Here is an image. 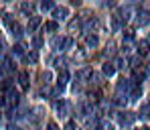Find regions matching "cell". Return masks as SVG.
Here are the masks:
<instances>
[{
	"label": "cell",
	"mask_w": 150,
	"mask_h": 130,
	"mask_svg": "<svg viewBox=\"0 0 150 130\" xmlns=\"http://www.w3.org/2000/svg\"><path fill=\"white\" fill-rule=\"evenodd\" d=\"M118 120H120L122 128L130 130V128H132V124L136 122V114H134V112H124V114H120V116H118Z\"/></svg>",
	"instance_id": "cell-1"
},
{
	"label": "cell",
	"mask_w": 150,
	"mask_h": 130,
	"mask_svg": "<svg viewBox=\"0 0 150 130\" xmlns=\"http://www.w3.org/2000/svg\"><path fill=\"white\" fill-rule=\"evenodd\" d=\"M67 16H69V8H67V6H55V10H53L55 23H57V21H67Z\"/></svg>",
	"instance_id": "cell-2"
},
{
	"label": "cell",
	"mask_w": 150,
	"mask_h": 130,
	"mask_svg": "<svg viewBox=\"0 0 150 130\" xmlns=\"http://www.w3.org/2000/svg\"><path fill=\"white\" fill-rule=\"evenodd\" d=\"M136 25L138 26H148L150 25V10H140L136 14Z\"/></svg>",
	"instance_id": "cell-3"
},
{
	"label": "cell",
	"mask_w": 150,
	"mask_h": 130,
	"mask_svg": "<svg viewBox=\"0 0 150 130\" xmlns=\"http://www.w3.org/2000/svg\"><path fill=\"white\" fill-rule=\"evenodd\" d=\"M140 96H142V87H140V83H134L132 90H130V94H128V100L130 102H138Z\"/></svg>",
	"instance_id": "cell-4"
},
{
	"label": "cell",
	"mask_w": 150,
	"mask_h": 130,
	"mask_svg": "<svg viewBox=\"0 0 150 130\" xmlns=\"http://www.w3.org/2000/svg\"><path fill=\"white\" fill-rule=\"evenodd\" d=\"M55 110H57L59 116H67V114H69V104H67L65 100H59V102L55 104Z\"/></svg>",
	"instance_id": "cell-5"
},
{
	"label": "cell",
	"mask_w": 150,
	"mask_h": 130,
	"mask_svg": "<svg viewBox=\"0 0 150 130\" xmlns=\"http://www.w3.org/2000/svg\"><path fill=\"white\" fill-rule=\"evenodd\" d=\"M138 116H140L142 120H150V100H146L144 104L140 106V112H138Z\"/></svg>",
	"instance_id": "cell-6"
},
{
	"label": "cell",
	"mask_w": 150,
	"mask_h": 130,
	"mask_svg": "<svg viewBox=\"0 0 150 130\" xmlns=\"http://www.w3.org/2000/svg\"><path fill=\"white\" fill-rule=\"evenodd\" d=\"M6 98H8L6 102H8V104H10L12 108H14V106L18 104V98H21V96H18V94H16L14 90H8V94H6Z\"/></svg>",
	"instance_id": "cell-7"
},
{
	"label": "cell",
	"mask_w": 150,
	"mask_h": 130,
	"mask_svg": "<svg viewBox=\"0 0 150 130\" xmlns=\"http://www.w3.org/2000/svg\"><path fill=\"white\" fill-rule=\"evenodd\" d=\"M85 45H87V47H91V49H96V47L100 45V41H98V37H96V35H87V37H85Z\"/></svg>",
	"instance_id": "cell-8"
},
{
	"label": "cell",
	"mask_w": 150,
	"mask_h": 130,
	"mask_svg": "<svg viewBox=\"0 0 150 130\" xmlns=\"http://www.w3.org/2000/svg\"><path fill=\"white\" fill-rule=\"evenodd\" d=\"M93 75V71H91V67H85V69H81V71H77V77L81 79V81H85L87 77H91Z\"/></svg>",
	"instance_id": "cell-9"
},
{
	"label": "cell",
	"mask_w": 150,
	"mask_h": 130,
	"mask_svg": "<svg viewBox=\"0 0 150 130\" xmlns=\"http://www.w3.org/2000/svg\"><path fill=\"white\" fill-rule=\"evenodd\" d=\"M41 26V16H30L28 21V31H37Z\"/></svg>",
	"instance_id": "cell-10"
},
{
	"label": "cell",
	"mask_w": 150,
	"mask_h": 130,
	"mask_svg": "<svg viewBox=\"0 0 150 130\" xmlns=\"http://www.w3.org/2000/svg\"><path fill=\"white\" fill-rule=\"evenodd\" d=\"M8 28H10V31H12V35H14V37H16V39H18V37H23V26L18 25V23H12V25L8 26Z\"/></svg>",
	"instance_id": "cell-11"
},
{
	"label": "cell",
	"mask_w": 150,
	"mask_h": 130,
	"mask_svg": "<svg viewBox=\"0 0 150 130\" xmlns=\"http://www.w3.org/2000/svg\"><path fill=\"white\" fill-rule=\"evenodd\" d=\"M114 73H116V67H114V63H103V75L112 77Z\"/></svg>",
	"instance_id": "cell-12"
},
{
	"label": "cell",
	"mask_w": 150,
	"mask_h": 130,
	"mask_svg": "<svg viewBox=\"0 0 150 130\" xmlns=\"http://www.w3.org/2000/svg\"><path fill=\"white\" fill-rule=\"evenodd\" d=\"M148 51H150L148 41H140V43H138V53H140V55H148Z\"/></svg>",
	"instance_id": "cell-13"
},
{
	"label": "cell",
	"mask_w": 150,
	"mask_h": 130,
	"mask_svg": "<svg viewBox=\"0 0 150 130\" xmlns=\"http://www.w3.org/2000/svg\"><path fill=\"white\" fill-rule=\"evenodd\" d=\"M69 81V71H65V69H61V73H59V85L61 87H65V83Z\"/></svg>",
	"instance_id": "cell-14"
},
{
	"label": "cell",
	"mask_w": 150,
	"mask_h": 130,
	"mask_svg": "<svg viewBox=\"0 0 150 130\" xmlns=\"http://www.w3.org/2000/svg\"><path fill=\"white\" fill-rule=\"evenodd\" d=\"M73 45H75L73 37H65V39H63V47H61V49H65V51H69V49H71Z\"/></svg>",
	"instance_id": "cell-15"
},
{
	"label": "cell",
	"mask_w": 150,
	"mask_h": 130,
	"mask_svg": "<svg viewBox=\"0 0 150 130\" xmlns=\"http://www.w3.org/2000/svg\"><path fill=\"white\" fill-rule=\"evenodd\" d=\"M26 61H28V63H37V61H39V51L33 49L30 53H26Z\"/></svg>",
	"instance_id": "cell-16"
},
{
	"label": "cell",
	"mask_w": 150,
	"mask_h": 130,
	"mask_svg": "<svg viewBox=\"0 0 150 130\" xmlns=\"http://www.w3.org/2000/svg\"><path fill=\"white\" fill-rule=\"evenodd\" d=\"M30 43H33V47H35V51H37L39 47H43V37H41V35H35Z\"/></svg>",
	"instance_id": "cell-17"
},
{
	"label": "cell",
	"mask_w": 150,
	"mask_h": 130,
	"mask_svg": "<svg viewBox=\"0 0 150 130\" xmlns=\"http://www.w3.org/2000/svg\"><path fill=\"white\" fill-rule=\"evenodd\" d=\"M18 83H21L23 87H28V75H26L25 71H21V73H18Z\"/></svg>",
	"instance_id": "cell-18"
},
{
	"label": "cell",
	"mask_w": 150,
	"mask_h": 130,
	"mask_svg": "<svg viewBox=\"0 0 150 130\" xmlns=\"http://www.w3.org/2000/svg\"><path fill=\"white\" fill-rule=\"evenodd\" d=\"M100 130H114V124L112 122H108V120H100Z\"/></svg>",
	"instance_id": "cell-19"
},
{
	"label": "cell",
	"mask_w": 150,
	"mask_h": 130,
	"mask_svg": "<svg viewBox=\"0 0 150 130\" xmlns=\"http://www.w3.org/2000/svg\"><path fill=\"white\" fill-rule=\"evenodd\" d=\"M41 10L45 12V10H55V4L51 2V0H45V2H41Z\"/></svg>",
	"instance_id": "cell-20"
},
{
	"label": "cell",
	"mask_w": 150,
	"mask_h": 130,
	"mask_svg": "<svg viewBox=\"0 0 150 130\" xmlns=\"http://www.w3.org/2000/svg\"><path fill=\"white\" fill-rule=\"evenodd\" d=\"M33 8H35L33 2H23V4H21V10H23V12H28V14L33 12Z\"/></svg>",
	"instance_id": "cell-21"
},
{
	"label": "cell",
	"mask_w": 150,
	"mask_h": 130,
	"mask_svg": "<svg viewBox=\"0 0 150 130\" xmlns=\"http://www.w3.org/2000/svg\"><path fill=\"white\" fill-rule=\"evenodd\" d=\"M51 79H53V75H51V71H43L41 73V81L47 85V83H51Z\"/></svg>",
	"instance_id": "cell-22"
},
{
	"label": "cell",
	"mask_w": 150,
	"mask_h": 130,
	"mask_svg": "<svg viewBox=\"0 0 150 130\" xmlns=\"http://www.w3.org/2000/svg\"><path fill=\"white\" fill-rule=\"evenodd\" d=\"M126 102H128V96H120V94H118L114 104H116V106H126Z\"/></svg>",
	"instance_id": "cell-23"
},
{
	"label": "cell",
	"mask_w": 150,
	"mask_h": 130,
	"mask_svg": "<svg viewBox=\"0 0 150 130\" xmlns=\"http://www.w3.org/2000/svg\"><path fill=\"white\" fill-rule=\"evenodd\" d=\"M57 23H55V21H49V23H47V25H45V28H47V31H49V33H55V31H57Z\"/></svg>",
	"instance_id": "cell-24"
},
{
	"label": "cell",
	"mask_w": 150,
	"mask_h": 130,
	"mask_svg": "<svg viewBox=\"0 0 150 130\" xmlns=\"http://www.w3.org/2000/svg\"><path fill=\"white\" fill-rule=\"evenodd\" d=\"M12 53H14V55H23V53H25V47H23V45H14V47H12Z\"/></svg>",
	"instance_id": "cell-25"
},
{
	"label": "cell",
	"mask_w": 150,
	"mask_h": 130,
	"mask_svg": "<svg viewBox=\"0 0 150 130\" xmlns=\"http://www.w3.org/2000/svg\"><path fill=\"white\" fill-rule=\"evenodd\" d=\"M65 130H79V126L75 124L73 120H69V122H67V126H65Z\"/></svg>",
	"instance_id": "cell-26"
},
{
	"label": "cell",
	"mask_w": 150,
	"mask_h": 130,
	"mask_svg": "<svg viewBox=\"0 0 150 130\" xmlns=\"http://www.w3.org/2000/svg\"><path fill=\"white\" fill-rule=\"evenodd\" d=\"M114 67H118V69H124V59H116V63H114Z\"/></svg>",
	"instance_id": "cell-27"
},
{
	"label": "cell",
	"mask_w": 150,
	"mask_h": 130,
	"mask_svg": "<svg viewBox=\"0 0 150 130\" xmlns=\"http://www.w3.org/2000/svg\"><path fill=\"white\" fill-rule=\"evenodd\" d=\"M126 33V41H132V39H134V33H132V31H124Z\"/></svg>",
	"instance_id": "cell-28"
},
{
	"label": "cell",
	"mask_w": 150,
	"mask_h": 130,
	"mask_svg": "<svg viewBox=\"0 0 150 130\" xmlns=\"http://www.w3.org/2000/svg\"><path fill=\"white\" fill-rule=\"evenodd\" d=\"M47 130H59V126H57L55 122H49V126H47Z\"/></svg>",
	"instance_id": "cell-29"
},
{
	"label": "cell",
	"mask_w": 150,
	"mask_h": 130,
	"mask_svg": "<svg viewBox=\"0 0 150 130\" xmlns=\"http://www.w3.org/2000/svg\"><path fill=\"white\" fill-rule=\"evenodd\" d=\"M8 130H21V128H18L16 124H8Z\"/></svg>",
	"instance_id": "cell-30"
},
{
	"label": "cell",
	"mask_w": 150,
	"mask_h": 130,
	"mask_svg": "<svg viewBox=\"0 0 150 130\" xmlns=\"http://www.w3.org/2000/svg\"><path fill=\"white\" fill-rule=\"evenodd\" d=\"M6 104V100H4V98H0V106H4Z\"/></svg>",
	"instance_id": "cell-31"
},
{
	"label": "cell",
	"mask_w": 150,
	"mask_h": 130,
	"mask_svg": "<svg viewBox=\"0 0 150 130\" xmlns=\"http://www.w3.org/2000/svg\"><path fill=\"white\" fill-rule=\"evenodd\" d=\"M148 45H150V35H148Z\"/></svg>",
	"instance_id": "cell-32"
}]
</instances>
